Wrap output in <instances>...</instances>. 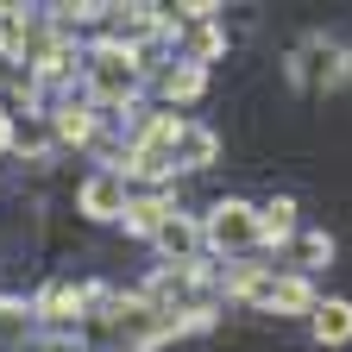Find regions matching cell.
<instances>
[{"label":"cell","instance_id":"1","mask_svg":"<svg viewBox=\"0 0 352 352\" xmlns=\"http://www.w3.org/2000/svg\"><path fill=\"white\" fill-rule=\"evenodd\" d=\"M214 245H252L258 239V214L245 208V201H220L214 214H208V227H201Z\"/></svg>","mask_w":352,"mask_h":352},{"label":"cell","instance_id":"2","mask_svg":"<svg viewBox=\"0 0 352 352\" xmlns=\"http://www.w3.org/2000/svg\"><path fill=\"white\" fill-rule=\"evenodd\" d=\"M82 208L95 214V220H113V214H126V189H120V176H95V183L82 189Z\"/></svg>","mask_w":352,"mask_h":352},{"label":"cell","instance_id":"3","mask_svg":"<svg viewBox=\"0 0 352 352\" xmlns=\"http://www.w3.org/2000/svg\"><path fill=\"white\" fill-rule=\"evenodd\" d=\"M315 340H321V346L352 340V302H321V308H315Z\"/></svg>","mask_w":352,"mask_h":352},{"label":"cell","instance_id":"4","mask_svg":"<svg viewBox=\"0 0 352 352\" xmlns=\"http://www.w3.org/2000/svg\"><path fill=\"white\" fill-rule=\"evenodd\" d=\"M296 233V201H264L258 208V239H289Z\"/></svg>","mask_w":352,"mask_h":352},{"label":"cell","instance_id":"5","mask_svg":"<svg viewBox=\"0 0 352 352\" xmlns=\"http://www.w3.org/2000/svg\"><path fill=\"white\" fill-rule=\"evenodd\" d=\"M264 302H271V308H308L315 296H308L302 277H283V283H271V296H264Z\"/></svg>","mask_w":352,"mask_h":352},{"label":"cell","instance_id":"6","mask_svg":"<svg viewBox=\"0 0 352 352\" xmlns=\"http://www.w3.org/2000/svg\"><path fill=\"white\" fill-rule=\"evenodd\" d=\"M157 245L164 252H189L195 245V227H189V220H164V227H157Z\"/></svg>","mask_w":352,"mask_h":352},{"label":"cell","instance_id":"7","mask_svg":"<svg viewBox=\"0 0 352 352\" xmlns=\"http://www.w3.org/2000/svg\"><path fill=\"white\" fill-rule=\"evenodd\" d=\"M164 88H170V101H176V95L189 101V95H201V69H195V63H189V69H170V82H164Z\"/></svg>","mask_w":352,"mask_h":352},{"label":"cell","instance_id":"8","mask_svg":"<svg viewBox=\"0 0 352 352\" xmlns=\"http://www.w3.org/2000/svg\"><path fill=\"white\" fill-rule=\"evenodd\" d=\"M88 126H95V120H88L82 107H63V113H57V132H63V139H76V145L88 139Z\"/></svg>","mask_w":352,"mask_h":352},{"label":"cell","instance_id":"9","mask_svg":"<svg viewBox=\"0 0 352 352\" xmlns=\"http://www.w3.org/2000/svg\"><path fill=\"white\" fill-rule=\"evenodd\" d=\"M208 157H214V139H208V132H189V164L201 170Z\"/></svg>","mask_w":352,"mask_h":352}]
</instances>
